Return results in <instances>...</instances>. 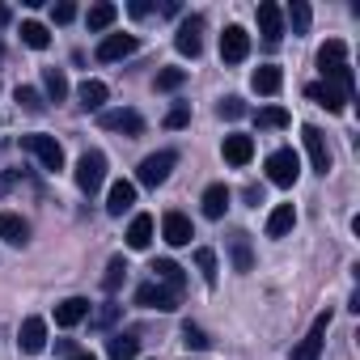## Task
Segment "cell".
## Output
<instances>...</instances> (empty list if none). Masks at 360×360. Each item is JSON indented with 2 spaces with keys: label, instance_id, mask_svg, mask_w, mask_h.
I'll return each instance as SVG.
<instances>
[{
  "label": "cell",
  "instance_id": "obj_1",
  "mask_svg": "<svg viewBox=\"0 0 360 360\" xmlns=\"http://www.w3.org/2000/svg\"><path fill=\"white\" fill-rule=\"evenodd\" d=\"M22 148H26L43 169H64V148H60V140L47 136V131H30V136H22Z\"/></svg>",
  "mask_w": 360,
  "mask_h": 360
},
{
  "label": "cell",
  "instance_id": "obj_2",
  "mask_svg": "<svg viewBox=\"0 0 360 360\" xmlns=\"http://www.w3.org/2000/svg\"><path fill=\"white\" fill-rule=\"evenodd\" d=\"M102 183H106V153H98V148L81 153V161H77V187L85 195H94Z\"/></svg>",
  "mask_w": 360,
  "mask_h": 360
},
{
  "label": "cell",
  "instance_id": "obj_3",
  "mask_svg": "<svg viewBox=\"0 0 360 360\" xmlns=\"http://www.w3.org/2000/svg\"><path fill=\"white\" fill-rule=\"evenodd\" d=\"M178 165V153H169V148H161V153H148L144 161H140V169H136V178H140V187H161L165 178H169V169Z\"/></svg>",
  "mask_w": 360,
  "mask_h": 360
},
{
  "label": "cell",
  "instance_id": "obj_4",
  "mask_svg": "<svg viewBox=\"0 0 360 360\" xmlns=\"http://www.w3.org/2000/svg\"><path fill=\"white\" fill-rule=\"evenodd\" d=\"M267 178L276 187H292L297 178H301V157H297V148H276L271 157H267Z\"/></svg>",
  "mask_w": 360,
  "mask_h": 360
},
{
  "label": "cell",
  "instance_id": "obj_5",
  "mask_svg": "<svg viewBox=\"0 0 360 360\" xmlns=\"http://www.w3.org/2000/svg\"><path fill=\"white\" fill-rule=\"evenodd\" d=\"M174 47H178V56H191V60L204 51V18H200V13H191L183 26H178Z\"/></svg>",
  "mask_w": 360,
  "mask_h": 360
},
{
  "label": "cell",
  "instance_id": "obj_6",
  "mask_svg": "<svg viewBox=\"0 0 360 360\" xmlns=\"http://www.w3.org/2000/svg\"><path fill=\"white\" fill-rule=\"evenodd\" d=\"M136 305H144V309H157V314H174L178 309V297L169 292V288H161V284H140L136 288Z\"/></svg>",
  "mask_w": 360,
  "mask_h": 360
},
{
  "label": "cell",
  "instance_id": "obj_7",
  "mask_svg": "<svg viewBox=\"0 0 360 360\" xmlns=\"http://www.w3.org/2000/svg\"><path fill=\"white\" fill-rule=\"evenodd\" d=\"M246 56H250V34L242 26H225V34H221V60L225 64H242Z\"/></svg>",
  "mask_w": 360,
  "mask_h": 360
},
{
  "label": "cell",
  "instance_id": "obj_8",
  "mask_svg": "<svg viewBox=\"0 0 360 360\" xmlns=\"http://www.w3.org/2000/svg\"><path fill=\"white\" fill-rule=\"evenodd\" d=\"M326 326H330V309L314 318V330L292 347V360H318V356H322V335H326Z\"/></svg>",
  "mask_w": 360,
  "mask_h": 360
},
{
  "label": "cell",
  "instance_id": "obj_9",
  "mask_svg": "<svg viewBox=\"0 0 360 360\" xmlns=\"http://www.w3.org/2000/svg\"><path fill=\"white\" fill-rule=\"evenodd\" d=\"M148 271H153V284L169 288L174 297H178V292L187 288V276H183V267H178L174 259H153V267H148Z\"/></svg>",
  "mask_w": 360,
  "mask_h": 360
},
{
  "label": "cell",
  "instance_id": "obj_10",
  "mask_svg": "<svg viewBox=\"0 0 360 360\" xmlns=\"http://www.w3.org/2000/svg\"><path fill=\"white\" fill-rule=\"evenodd\" d=\"M301 140H305V153H309V165L318 169V174H326L330 169V148H326V136L318 131V127H301Z\"/></svg>",
  "mask_w": 360,
  "mask_h": 360
},
{
  "label": "cell",
  "instance_id": "obj_11",
  "mask_svg": "<svg viewBox=\"0 0 360 360\" xmlns=\"http://www.w3.org/2000/svg\"><path fill=\"white\" fill-rule=\"evenodd\" d=\"M161 238H165L169 246H191L195 229H191V221H187L183 212H165V217H161Z\"/></svg>",
  "mask_w": 360,
  "mask_h": 360
},
{
  "label": "cell",
  "instance_id": "obj_12",
  "mask_svg": "<svg viewBox=\"0 0 360 360\" xmlns=\"http://www.w3.org/2000/svg\"><path fill=\"white\" fill-rule=\"evenodd\" d=\"M136 47H140L136 34H106V39L98 43V60H102V64H115V60H127Z\"/></svg>",
  "mask_w": 360,
  "mask_h": 360
},
{
  "label": "cell",
  "instance_id": "obj_13",
  "mask_svg": "<svg viewBox=\"0 0 360 360\" xmlns=\"http://www.w3.org/2000/svg\"><path fill=\"white\" fill-rule=\"evenodd\" d=\"M18 347H22L26 356H39V352L47 347V322H43V318H26L22 330H18Z\"/></svg>",
  "mask_w": 360,
  "mask_h": 360
},
{
  "label": "cell",
  "instance_id": "obj_14",
  "mask_svg": "<svg viewBox=\"0 0 360 360\" xmlns=\"http://www.w3.org/2000/svg\"><path fill=\"white\" fill-rule=\"evenodd\" d=\"M259 30H263V39L276 47V43H280V34H284V9H280V5H271V0H263V5H259Z\"/></svg>",
  "mask_w": 360,
  "mask_h": 360
},
{
  "label": "cell",
  "instance_id": "obj_15",
  "mask_svg": "<svg viewBox=\"0 0 360 360\" xmlns=\"http://www.w3.org/2000/svg\"><path fill=\"white\" fill-rule=\"evenodd\" d=\"M102 127L106 131H123V136H140L144 131V119L136 110H102Z\"/></svg>",
  "mask_w": 360,
  "mask_h": 360
},
{
  "label": "cell",
  "instance_id": "obj_16",
  "mask_svg": "<svg viewBox=\"0 0 360 360\" xmlns=\"http://www.w3.org/2000/svg\"><path fill=\"white\" fill-rule=\"evenodd\" d=\"M136 204V183H127V178H119V183L110 187V195H106V212L110 217H123L127 208Z\"/></svg>",
  "mask_w": 360,
  "mask_h": 360
},
{
  "label": "cell",
  "instance_id": "obj_17",
  "mask_svg": "<svg viewBox=\"0 0 360 360\" xmlns=\"http://www.w3.org/2000/svg\"><path fill=\"white\" fill-rule=\"evenodd\" d=\"M250 157H255V140L250 136H242V131L225 136V161L229 165H250Z\"/></svg>",
  "mask_w": 360,
  "mask_h": 360
},
{
  "label": "cell",
  "instance_id": "obj_18",
  "mask_svg": "<svg viewBox=\"0 0 360 360\" xmlns=\"http://www.w3.org/2000/svg\"><path fill=\"white\" fill-rule=\"evenodd\" d=\"M89 318V301L85 297H64L60 305H56V322L60 326H77V322H85Z\"/></svg>",
  "mask_w": 360,
  "mask_h": 360
},
{
  "label": "cell",
  "instance_id": "obj_19",
  "mask_svg": "<svg viewBox=\"0 0 360 360\" xmlns=\"http://www.w3.org/2000/svg\"><path fill=\"white\" fill-rule=\"evenodd\" d=\"M0 238H5L9 246H26L30 242V225L18 212H0Z\"/></svg>",
  "mask_w": 360,
  "mask_h": 360
},
{
  "label": "cell",
  "instance_id": "obj_20",
  "mask_svg": "<svg viewBox=\"0 0 360 360\" xmlns=\"http://www.w3.org/2000/svg\"><path fill=\"white\" fill-rule=\"evenodd\" d=\"M347 64V43L343 39H330L322 51H318V68H322V77H330L335 68H343Z\"/></svg>",
  "mask_w": 360,
  "mask_h": 360
},
{
  "label": "cell",
  "instance_id": "obj_21",
  "mask_svg": "<svg viewBox=\"0 0 360 360\" xmlns=\"http://www.w3.org/2000/svg\"><path fill=\"white\" fill-rule=\"evenodd\" d=\"M305 94H309V98H314V102H318V106H326V110H330V115H339V110H343V106H347V98H343V94H339V89H335V85H330V81H318V85H309V89H305Z\"/></svg>",
  "mask_w": 360,
  "mask_h": 360
},
{
  "label": "cell",
  "instance_id": "obj_22",
  "mask_svg": "<svg viewBox=\"0 0 360 360\" xmlns=\"http://www.w3.org/2000/svg\"><path fill=\"white\" fill-rule=\"evenodd\" d=\"M225 208H229V187H225V183H212V187L204 191V217H208V221H221Z\"/></svg>",
  "mask_w": 360,
  "mask_h": 360
},
{
  "label": "cell",
  "instance_id": "obj_23",
  "mask_svg": "<svg viewBox=\"0 0 360 360\" xmlns=\"http://www.w3.org/2000/svg\"><path fill=\"white\" fill-rule=\"evenodd\" d=\"M77 98H81V106H85V110H102V106H106V98H110V89H106V81H81Z\"/></svg>",
  "mask_w": 360,
  "mask_h": 360
},
{
  "label": "cell",
  "instance_id": "obj_24",
  "mask_svg": "<svg viewBox=\"0 0 360 360\" xmlns=\"http://www.w3.org/2000/svg\"><path fill=\"white\" fill-rule=\"evenodd\" d=\"M292 225H297V208H292V204H280V208H271V217H267V238H284Z\"/></svg>",
  "mask_w": 360,
  "mask_h": 360
},
{
  "label": "cell",
  "instance_id": "obj_25",
  "mask_svg": "<svg viewBox=\"0 0 360 360\" xmlns=\"http://www.w3.org/2000/svg\"><path fill=\"white\" fill-rule=\"evenodd\" d=\"M106 352H110V360H136V352H140V339H136L131 330H119V335H110Z\"/></svg>",
  "mask_w": 360,
  "mask_h": 360
},
{
  "label": "cell",
  "instance_id": "obj_26",
  "mask_svg": "<svg viewBox=\"0 0 360 360\" xmlns=\"http://www.w3.org/2000/svg\"><path fill=\"white\" fill-rule=\"evenodd\" d=\"M250 85H255L259 94H267V98H271V94H280V85H284V72H280L276 64H263V68L250 77Z\"/></svg>",
  "mask_w": 360,
  "mask_h": 360
},
{
  "label": "cell",
  "instance_id": "obj_27",
  "mask_svg": "<svg viewBox=\"0 0 360 360\" xmlns=\"http://www.w3.org/2000/svg\"><path fill=\"white\" fill-rule=\"evenodd\" d=\"M148 242H153V217H136L131 225H127V246L131 250H148Z\"/></svg>",
  "mask_w": 360,
  "mask_h": 360
},
{
  "label": "cell",
  "instance_id": "obj_28",
  "mask_svg": "<svg viewBox=\"0 0 360 360\" xmlns=\"http://www.w3.org/2000/svg\"><path fill=\"white\" fill-rule=\"evenodd\" d=\"M229 255H233V267L238 271H250L255 267V250H250V238L246 233H233L229 238Z\"/></svg>",
  "mask_w": 360,
  "mask_h": 360
},
{
  "label": "cell",
  "instance_id": "obj_29",
  "mask_svg": "<svg viewBox=\"0 0 360 360\" xmlns=\"http://www.w3.org/2000/svg\"><path fill=\"white\" fill-rule=\"evenodd\" d=\"M18 34H22V43H26V47H34V51H47V47H51V34H47V26H43V22H22V30H18Z\"/></svg>",
  "mask_w": 360,
  "mask_h": 360
},
{
  "label": "cell",
  "instance_id": "obj_30",
  "mask_svg": "<svg viewBox=\"0 0 360 360\" xmlns=\"http://www.w3.org/2000/svg\"><path fill=\"white\" fill-rule=\"evenodd\" d=\"M43 89H47L51 102H64L68 98V77L60 68H43Z\"/></svg>",
  "mask_w": 360,
  "mask_h": 360
},
{
  "label": "cell",
  "instance_id": "obj_31",
  "mask_svg": "<svg viewBox=\"0 0 360 360\" xmlns=\"http://www.w3.org/2000/svg\"><path fill=\"white\" fill-rule=\"evenodd\" d=\"M119 18V9L110 5V0H102V5H94L89 13H85V22H89V30H110V22Z\"/></svg>",
  "mask_w": 360,
  "mask_h": 360
},
{
  "label": "cell",
  "instance_id": "obj_32",
  "mask_svg": "<svg viewBox=\"0 0 360 360\" xmlns=\"http://www.w3.org/2000/svg\"><path fill=\"white\" fill-rule=\"evenodd\" d=\"M255 123L267 127V131H280V127H288V110H284V106H263V110L255 115Z\"/></svg>",
  "mask_w": 360,
  "mask_h": 360
},
{
  "label": "cell",
  "instance_id": "obj_33",
  "mask_svg": "<svg viewBox=\"0 0 360 360\" xmlns=\"http://www.w3.org/2000/svg\"><path fill=\"white\" fill-rule=\"evenodd\" d=\"M309 5H305V0H292V5H288V22H292V34H309Z\"/></svg>",
  "mask_w": 360,
  "mask_h": 360
},
{
  "label": "cell",
  "instance_id": "obj_34",
  "mask_svg": "<svg viewBox=\"0 0 360 360\" xmlns=\"http://www.w3.org/2000/svg\"><path fill=\"white\" fill-rule=\"evenodd\" d=\"M18 106H22V110H30V115H43V106H47V102H43V94H39L34 85H18Z\"/></svg>",
  "mask_w": 360,
  "mask_h": 360
},
{
  "label": "cell",
  "instance_id": "obj_35",
  "mask_svg": "<svg viewBox=\"0 0 360 360\" xmlns=\"http://www.w3.org/2000/svg\"><path fill=\"white\" fill-rule=\"evenodd\" d=\"M195 263H200V271H204V284H217V255H212L208 246L195 250Z\"/></svg>",
  "mask_w": 360,
  "mask_h": 360
},
{
  "label": "cell",
  "instance_id": "obj_36",
  "mask_svg": "<svg viewBox=\"0 0 360 360\" xmlns=\"http://www.w3.org/2000/svg\"><path fill=\"white\" fill-rule=\"evenodd\" d=\"M123 276H127V263H123V255H115V259H110V267H106V280H102V284H106V292H115V288L123 284Z\"/></svg>",
  "mask_w": 360,
  "mask_h": 360
},
{
  "label": "cell",
  "instance_id": "obj_37",
  "mask_svg": "<svg viewBox=\"0 0 360 360\" xmlns=\"http://www.w3.org/2000/svg\"><path fill=\"white\" fill-rule=\"evenodd\" d=\"M183 81H187V72H183V68H161V72H157V89H161V94L178 89Z\"/></svg>",
  "mask_w": 360,
  "mask_h": 360
},
{
  "label": "cell",
  "instance_id": "obj_38",
  "mask_svg": "<svg viewBox=\"0 0 360 360\" xmlns=\"http://www.w3.org/2000/svg\"><path fill=\"white\" fill-rule=\"evenodd\" d=\"M187 123H191V106H187V102L169 106V115H165V127H187Z\"/></svg>",
  "mask_w": 360,
  "mask_h": 360
},
{
  "label": "cell",
  "instance_id": "obj_39",
  "mask_svg": "<svg viewBox=\"0 0 360 360\" xmlns=\"http://www.w3.org/2000/svg\"><path fill=\"white\" fill-rule=\"evenodd\" d=\"M183 343H187V347H195V352H204V347H208L212 339H208V335H204L200 326H191V322H187V326H183Z\"/></svg>",
  "mask_w": 360,
  "mask_h": 360
},
{
  "label": "cell",
  "instance_id": "obj_40",
  "mask_svg": "<svg viewBox=\"0 0 360 360\" xmlns=\"http://www.w3.org/2000/svg\"><path fill=\"white\" fill-rule=\"evenodd\" d=\"M246 115V102L238 98V94H229L225 102H221V119H242Z\"/></svg>",
  "mask_w": 360,
  "mask_h": 360
},
{
  "label": "cell",
  "instance_id": "obj_41",
  "mask_svg": "<svg viewBox=\"0 0 360 360\" xmlns=\"http://www.w3.org/2000/svg\"><path fill=\"white\" fill-rule=\"evenodd\" d=\"M72 18H77V5H72V0H64V5H56V22H60V26H68Z\"/></svg>",
  "mask_w": 360,
  "mask_h": 360
},
{
  "label": "cell",
  "instance_id": "obj_42",
  "mask_svg": "<svg viewBox=\"0 0 360 360\" xmlns=\"http://www.w3.org/2000/svg\"><path fill=\"white\" fill-rule=\"evenodd\" d=\"M22 183V169H9V174H0V195H5L9 187H18Z\"/></svg>",
  "mask_w": 360,
  "mask_h": 360
},
{
  "label": "cell",
  "instance_id": "obj_43",
  "mask_svg": "<svg viewBox=\"0 0 360 360\" xmlns=\"http://www.w3.org/2000/svg\"><path fill=\"white\" fill-rule=\"evenodd\" d=\"M153 5H144V0H131V18H148Z\"/></svg>",
  "mask_w": 360,
  "mask_h": 360
},
{
  "label": "cell",
  "instance_id": "obj_44",
  "mask_svg": "<svg viewBox=\"0 0 360 360\" xmlns=\"http://www.w3.org/2000/svg\"><path fill=\"white\" fill-rule=\"evenodd\" d=\"M68 360H98V356H94V352H72Z\"/></svg>",
  "mask_w": 360,
  "mask_h": 360
},
{
  "label": "cell",
  "instance_id": "obj_45",
  "mask_svg": "<svg viewBox=\"0 0 360 360\" xmlns=\"http://www.w3.org/2000/svg\"><path fill=\"white\" fill-rule=\"evenodd\" d=\"M0 56H5V47H0Z\"/></svg>",
  "mask_w": 360,
  "mask_h": 360
}]
</instances>
